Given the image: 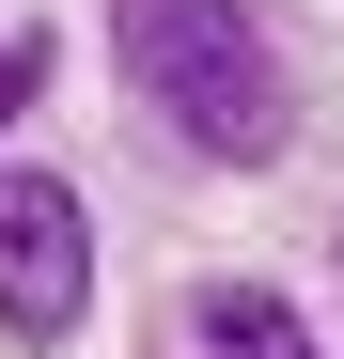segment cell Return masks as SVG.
<instances>
[{
  "label": "cell",
  "mask_w": 344,
  "mask_h": 359,
  "mask_svg": "<svg viewBox=\"0 0 344 359\" xmlns=\"http://www.w3.org/2000/svg\"><path fill=\"white\" fill-rule=\"evenodd\" d=\"M110 47L157 94V126H188L204 156H282V63L251 0H110Z\"/></svg>",
  "instance_id": "obj_1"
},
{
  "label": "cell",
  "mask_w": 344,
  "mask_h": 359,
  "mask_svg": "<svg viewBox=\"0 0 344 359\" xmlns=\"http://www.w3.org/2000/svg\"><path fill=\"white\" fill-rule=\"evenodd\" d=\"M79 313H94L79 188H63V172H16V188H0V328H16V344H63Z\"/></svg>",
  "instance_id": "obj_2"
},
{
  "label": "cell",
  "mask_w": 344,
  "mask_h": 359,
  "mask_svg": "<svg viewBox=\"0 0 344 359\" xmlns=\"http://www.w3.org/2000/svg\"><path fill=\"white\" fill-rule=\"evenodd\" d=\"M204 359H313V328L282 313V297H251V281H219V297H204Z\"/></svg>",
  "instance_id": "obj_3"
},
{
  "label": "cell",
  "mask_w": 344,
  "mask_h": 359,
  "mask_svg": "<svg viewBox=\"0 0 344 359\" xmlns=\"http://www.w3.org/2000/svg\"><path fill=\"white\" fill-rule=\"evenodd\" d=\"M32 94H47V32L16 16V32H0V126H16V109H32Z\"/></svg>",
  "instance_id": "obj_4"
}]
</instances>
